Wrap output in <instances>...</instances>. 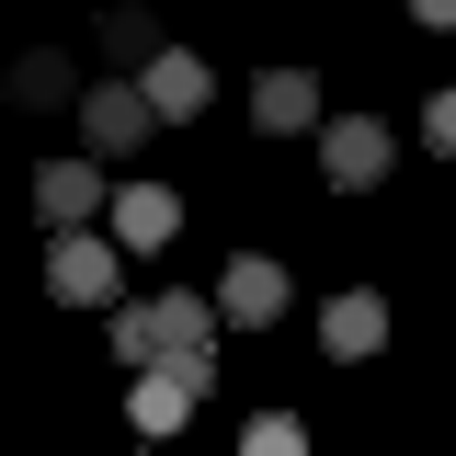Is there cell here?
<instances>
[{"label":"cell","instance_id":"13","mask_svg":"<svg viewBox=\"0 0 456 456\" xmlns=\"http://www.w3.org/2000/svg\"><path fill=\"white\" fill-rule=\"evenodd\" d=\"M126 411H137V434H149V445H160V434H183V422H194V399L171 388V377H137V399H126Z\"/></svg>","mask_w":456,"mask_h":456},{"label":"cell","instance_id":"2","mask_svg":"<svg viewBox=\"0 0 456 456\" xmlns=\"http://www.w3.org/2000/svg\"><path fill=\"white\" fill-rule=\"evenodd\" d=\"M160 137V114L137 103V80H103V92H80V160H137Z\"/></svg>","mask_w":456,"mask_h":456},{"label":"cell","instance_id":"10","mask_svg":"<svg viewBox=\"0 0 456 456\" xmlns=\"http://www.w3.org/2000/svg\"><path fill=\"white\" fill-rule=\"evenodd\" d=\"M251 114H263L274 137H297V126H320V80H308V69H263V80H251Z\"/></svg>","mask_w":456,"mask_h":456},{"label":"cell","instance_id":"9","mask_svg":"<svg viewBox=\"0 0 456 456\" xmlns=\"http://www.w3.org/2000/svg\"><path fill=\"white\" fill-rule=\"evenodd\" d=\"M217 308H228V320H285V263L240 251V263L217 274Z\"/></svg>","mask_w":456,"mask_h":456},{"label":"cell","instance_id":"14","mask_svg":"<svg viewBox=\"0 0 456 456\" xmlns=\"http://www.w3.org/2000/svg\"><path fill=\"white\" fill-rule=\"evenodd\" d=\"M240 456H308V422H297V411H263V422L240 434Z\"/></svg>","mask_w":456,"mask_h":456},{"label":"cell","instance_id":"8","mask_svg":"<svg viewBox=\"0 0 456 456\" xmlns=\"http://www.w3.org/2000/svg\"><path fill=\"white\" fill-rule=\"evenodd\" d=\"M320 342H331V354H377V342H388V297H377V285H342L331 308H320Z\"/></svg>","mask_w":456,"mask_h":456},{"label":"cell","instance_id":"11","mask_svg":"<svg viewBox=\"0 0 456 456\" xmlns=\"http://www.w3.org/2000/svg\"><path fill=\"white\" fill-rule=\"evenodd\" d=\"M12 103H80V80H69V57H57V46H23V57H12Z\"/></svg>","mask_w":456,"mask_h":456},{"label":"cell","instance_id":"3","mask_svg":"<svg viewBox=\"0 0 456 456\" xmlns=\"http://www.w3.org/2000/svg\"><path fill=\"white\" fill-rule=\"evenodd\" d=\"M388 126H377V114H331V126H320V183H331V194H365V183H388Z\"/></svg>","mask_w":456,"mask_h":456},{"label":"cell","instance_id":"1","mask_svg":"<svg viewBox=\"0 0 456 456\" xmlns=\"http://www.w3.org/2000/svg\"><path fill=\"white\" fill-rule=\"evenodd\" d=\"M114 365H126V377H171L183 399H206L217 388V308H206V297L114 308Z\"/></svg>","mask_w":456,"mask_h":456},{"label":"cell","instance_id":"15","mask_svg":"<svg viewBox=\"0 0 456 456\" xmlns=\"http://www.w3.org/2000/svg\"><path fill=\"white\" fill-rule=\"evenodd\" d=\"M422 137H434V149H456V92H434V103H422Z\"/></svg>","mask_w":456,"mask_h":456},{"label":"cell","instance_id":"7","mask_svg":"<svg viewBox=\"0 0 456 456\" xmlns=\"http://www.w3.org/2000/svg\"><path fill=\"white\" fill-rule=\"evenodd\" d=\"M35 217H46V228L103 217V160H46V171H35Z\"/></svg>","mask_w":456,"mask_h":456},{"label":"cell","instance_id":"4","mask_svg":"<svg viewBox=\"0 0 456 456\" xmlns=\"http://www.w3.org/2000/svg\"><path fill=\"white\" fill-rule=\"evenodd\" d=\"M46 285L69 308H114V240L103 228H57L46 240Z\"/></svg>","mask_w":456,"mask_h":456},{"label":"cell","instance_id":"16","mask_svg":"<svg viewBox=\"0 0 456 456\" xmlns=\"http://www.w3.org/2000/svg\"><path fill=\"white\" fill-rule=\"evenodd\" d=\"M411 23H434V35H456V0H411Z\"/></svg>","mask_w":456,"mask_h":456},{"label":"cell","instance_id":"6","mask_svg":"<svg viewBox=\"0 0 456 456\" xmlns=\"http://www.w3.org/2000/svg\"><path fill=\"white\" fill-rule=\"evenodd\" d=\"M171 228H183V206H171L160 183H114V194H103V240H114V251H160Z\"/></svg>","mask_w":456,"mask_h":456},{"label":"cell","instance_id":"12","mask_svg":"<svg viewBox=\"0 0 456 456\" xmlns=\"http://www.w3.org/2000/svg\"><path fill=\"white\" fill-rule=\"evenodd\" d=\"M92 46H103L114 69H126V80H137V69H149V57H160V23H149V12H103V35H92Z\"/></svg>","mask_w":456,"mask_h":456},{"label":"cell","instance_id":"5","mask_svg":"<svg viewBox=\"0 0 456 456\" xmlns=\"http://www.w3.org/2000/svg\"><path fill=\"white\" fill-rule=\"evenodd\" d=\"M206 92H217V80H206V57H183V46H160L149 69H137V103L160 114V126H194V114H206Z\"/></svg>","mask_w":456,"mask_h":456}]
</instances>
